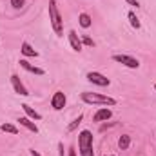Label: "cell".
Here are the masks:
<instances>
[{"mask_svg": "<svg viewBox=\"0 0 156 156\" xmlns=\"http://www.w3.org/2000/svg\"><path fill=\"white\" fill-rule=\"evenodd\" d=\"M127 18H129V22H131V26H133L134 29H140L142 24H140V20H138V16H136L134 11H129V13H127Z\"/></svg>", "mask_w": 156, "mask_h": 156, "instance_id": "2e32d148", "label": "cell"}, {"mask_svg": "<svg viewBox=\"0 0 156 156\" xmlns=\"http://www.w3.org/2000/svg\"><path fill=\"white\" fill-rule=\"evenodd\" d=\"M20 53H22L24 56H29V58H37V56H38V51L33 49V45H31L29 42H22V45H20Z\"/></svg>", "mask_w": 156, "mask_h": 156, "instance_id": "30bf717a", "label": "cell"}, {"mask_svg": "<svg viewBox=\"0 0 156 156\" xmlns=\"http://www.w3.org/2000/svg\"><path fill=\"white\" fill-rule=\"evenodd\" d=\"M24 4H26V0H11V5H13L15 9H22Z\"/></svg>", "mask_w": 156, "mask_h": 156, "instance_id": "d6986e66", "label": "cell"}, {"mask_svg": "<svg viewBox=\"0 0 156 156\" xmlns=\"http://www.w3.org/2000/svg\"><path fill=\"white\" fill-rule=\"evenodd\" d=\"M82 44H83V45H89V47H93V45H94L93 38H89L87 35H83V37H82Z\"/></svg>", "mask_w": 156, "mask_h": 156, "instance_id": "44dd1931", "label": "cell"}, {"mask_svg": "<svg viewBox=\"0 0 156 156\" xmlns=\"http://www.w3.org/2000/svg\"><path fill=\"white\" fill-rule=\"evenodd\" d=\"M82 102L89 104V105H116V100L111 98V96H104V94H98V93H82L80 94Z\"/></svg>", "mask_w": 156, "mask_h": 156, "instance_id": "6da1fadb", "label": "cell"}, {"mask_svg": "<svg viewBox=\"0 0 156 156\" xmlns=\"http://www.w3.org/2000/svg\"><path fill=\"white\" fill-rule=\"evenodd\" d=\"M69 156H76V153H75V149H73V147L69 149Z\"/></svg>", "mask_w": 156, "mask_h": 156, "instance_id": "d4e9b609", "label": "cell"}, {"mask_svg": "<svg viewBox=\"0 0 156 156\" xmlns=\"http://www.w3.org/2000/svg\"><path fill=\"white\" fill-rule=\"evenodd\" d=\"M107 156H115V154H107Z\"/></svg>", "mask_w": 156, "mask_h": 156, "instance_id": "4316f807", "label": "cell"}, {"mask_svg": "<svg viewBox=\"0 0 156 156\" xmlns=\"http://www.w3.org/2000/svg\"><path fill=\"white\" fill-rule=\"evenodd\" d=\"M58 154L64 156V144L62 142H58Z\"/></svg>", "mask_w": 156, "mask_h": 156, "instance_id": "7402d4cb", "label": "cell"}, {"mask_svg": "<svg viewBox=\"0 0 156 156\" xmlns=\"http://www.w3.org/2000/svg\"><path fill=\"white\" fill-rule=\"evenodd\" d=\"M18 122H20V125H24V127H26V129H29L31 133H35V134L38 133V127H37V123H35V122H33L29 116H22Z\"/></svg>", "mask_w": 156, "mask_h": 156, "instance_id": "7c38bea8", "label": "cell"}, {"mask_svg": "<svg viewBox=\"0 0 156 156\" xmlns=\"http://www.w3.org/2000/svg\"><path fill=\"white\" fill-rule=\"evenodd\" d=\"M85 78H87L91 83H94V85H100V87H107V85L111 83V80H109V78L104 76V75H102V73H98V71H89Z\"/></svg>", "mask_w": 156, "mask_h": 156, "instance_id": "277c9868", "label": "cell"}, {"mask_svg": "<svg viewBox=\"0 0 156 156\" xmlns=\"http://www.w3.org/2000/svg\"><path fill=\"white\" fill-rule=\"evenodd\" d=\"M49 20H51V26L55 29V33L58 37H64V27H62V15L58 11V5H56V0H49Z\"/></svg>", "mask_w": 156, "mask_h": 156, "instance_id": "7a4b0ae2", "label": "cell"}, {"mask_svg": "<svg viewBox=\"0 0 156 156\" xmlns=\"http://www.w3.org/2000/svg\"><path fill=\"white\" fill-rule=\"evenodd\" d=\"M82 118H83L82 115H78V118H75V120H73V122L67 125V133H73V131L76 129L78 125H80V122H82Z\"/></svg>", "mask_w": 156, "mask_h": 156, "instance_id": "ac0fdd59", "label": "cell"}, {"mask_svg": "<svg viewBox=\"0 0 156 156\" xmlns=\"http://www.w3.org/2000/svg\"><path fill=\"white\" fill-rule=\"evenodd\" d=\"M18 64H20V67H24L26 71H29V73H33V75H38V76H42V75L45 73L44 69H40V67H37V66L29 64V62H27V60H24V58H22V60H20Z\"/></svg>", "mask_w": 156, "mask_h": 156, "instance_id": "8fae6325", "label": "cell"}, {"mask_svg": "<svg viewBox=\"0 0 156 156\" xmlns=\"http://www.w3.org/2000/svg\"><path fill=\"white\" fill-rule=\"evenodd\" d=\"M31 156H42V154H40L38 151H35V149H31Z\"/></svg>", "mask_w": 156, "mask_h": 156, "instance_id": "cb8c5ba5", "label": "cell"}, {"mask_svg": "<svg viewBox=\"0 0 156 156\" xmlns=\"http://www.w3.org/2000/svg\"><path fill=\"white\" fill-rule=\"evenodd\" d=\"M66 102H67L66 94H64L62 91H56V93L53 94V98H51V107H53L55 111H62V109L66 107Z\"/></svg>", "mask_w": 156, "mask_h": 156, "instance_id": "5b68a950", "label": "cell"}, {"mask_svg": "<svg viewBox=\"0 0 156 156\" xmlns=\"http://www.w3.org/2000/svg\"><path fill=\"white\" fill-rule=\"evenodd\" d=\"M20 107L24 109V113H26L27 116L31 118V120H42V115H40V113H37V111H35L31 105H27V104H22Z\"/></svg>", "mask_w": 156, "mask_h": 156, "instance_id": "4fadbf2b", "label": "cell"}, {"mask_svg": "<svg viewBox=\"0 0 156 156\" xmlns=\"http://www.w3.org/2000/svg\"><path fill=\"white\" fill-rule=\"evenodd\" d=\"M78 147L83 149V147H93V133L83 129L80 134H78Z\"/></svg>", "mask_w": 156, "mask_h": 156, "instance_id": "8992f818", "label": "cell"}, {"mask_svg": "<svg viewBox=\"0 0 156 156\" xmlns=\"http://www.w3.org/2000/svg\"><path fill=\"white\" fill-rule=\"evenodd\" d=\"M129 145H131V136H129V134H122V136L118 138V147H120L122 151H125V149H129Z\"/></svg>", "mask_w": 156, "mask_h": 156, "instance_id": "9a60e30c", "label": "cell"}, {"mask_svg": "<svg viewBox=\"0 0 156 156\" xmlns=\"http://www.w3.org/2000/svg\"><path fill=\"white\" fill-rule=\"evenodd\" d=\"M125 2H127L129 5H136V7L140 5V4H138V0H125Z\"/></svg>", "mask_w": 156, "mask_h": 156, "instance_id": "603a6c76", "label": "cell"}, {"mask_svg": "<svg viewBox=\"0 0 156 156\" xmlns=\"http://www.w3.org/2000/svg\"><path fill=\"white\" fill-rule=\"evenodd\" d=\"M154 91H156V83H154Z\"/></svg>", "mask_w": 156, "mask_h": 156, "instance_id": "484cf974", "label": "cell"}, {"mask_svg": "<svg viewBox=\"0 0 156 156\" xmlns=\"http://www.w3.org/2000/svg\"><path fill=\"white\" fill-rule=\"evenodd\" d=\"M67 37H69V44H71V49H73V51H76V53H80V51H82V45H83V44H82V38L78 37V33L75 31V29H71Z\"/></svg>", "mask_w": 156, "mask_h": 156, "instance_id": "ba28073f", "label": "cell"}, {"mask_svg": "<svg viewBox=\"0 0 156 156\" xmlns=\"http://www.w3.org/2000/svg\"><path fill=\"white\" fill-rule=\"evenodd\" d=\"M111 116H113V111L107 109V107H102V109H98V111L94 113L93 120H94V122H107Z\"/></svg>", "mask_w": 156, "mask_h": 156, "instance_id": "9c48e42d", "label": "cell"}, {"mask_svg": "<svg viewBox=\"0 0 156 156\" xmlns=\"http://www.w3.org/2000/svg\"><path fill=\"white\" fill-rule=\"evenodd\" d=\"M11 85H13V89H15L16 94H20V96H27V94H29L27 89H26V85L20 82L18 75H11Z\"/></svg>", "mask_w": 156, "mask_h": 156, "instance_id": "52a82bcc", "label": "cell"}, {"mask_svg": "<svg viewBox=\"0 0 156 156\" xmlns=\"http://www.w3.org/2000/svg\"><path fill=\"white\" fill-rule=\"evenodd\" d=\"M113 60L118 62V64H122V66H125V67H129V69H138L140 67L138 58L129 56V55H113Z\"/></svg>", "mask_w": 156, "mask_h": 156, "instance_id": "3957f363", "label": "cell"}, {"mask_svg": "<svg viewBox=\"0 0 156 156\" xmlns=\"http://www.w3.org/2000/svg\"><path fill=\"white\" fill-rule=\"evenodd\" d=\"M80 154L82 156H94V153H93V147H83V149H80Z\"/></svg>", "mask_w": 156, "mask_h": 156, "instance_id": "ffe728a7", "label": "cell"}, {"mask_svg": "<svg viewBox=\"0 0 156 156\" xmlns=\"http://www.w3.org/2000/svg\"><path fill=\"white\" fill-rule=\"evenodd\" d=\"M78 22H80V26H82L83 29H87V27H91L93 18H91V15H87V13H80V15H78Z\"/></svg>", "mask_w": 156, "mask_h": 156, "instance_id": "5bb4252c", "label": "cell"}, {"mask_svg": "<svg viewBox=\"0 0 156 156\" xmlns=\"http://www.w3.org/2000/svg\"><path fill=\"white\" fill-rule=\"evenodd\" d=\"M0 131L2 133H9V134H18V129L13 123H2L0 125Z\"/></svg>", "mask_w": 156, "mask_h": 156, "instance_id": "e0dca14e", "label": "cell"}]
</instances>
